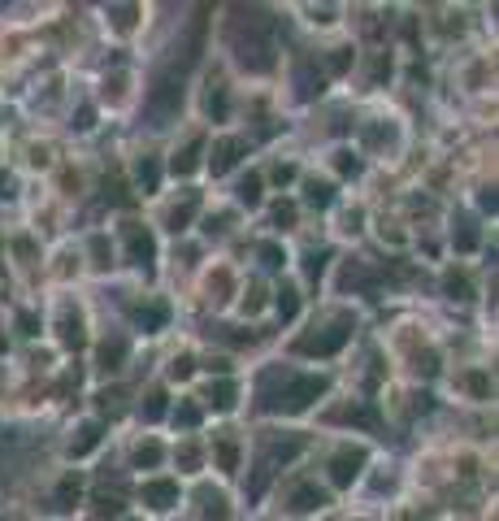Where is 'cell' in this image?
<instances>
[{"mask_svg": "<svg viewBox=\"0 0 499 521\" xmlns=\"http://www.w3.org/2000/svg\"><path fill=\"white\" fill-rule=\"evenodd\" d=\"M61 339H66L70 347L83 344V322H78V318H70V313L61 318Z\"/></svg>", "mask_w": 499, "mask_h": 521, "instance_id": "cell-12", "label": "cell"}, {"mask_svg": "<svg viewBox=\"0 0 499 521\" xmlns=\"http://www.w3.org/2000/svg\"><path fill=\"white\" fill-rule=\"evenodd\" d=\"M244 152H248V144H244V139L226 135V139H218V144H213V152H209V166H213V174H226L235 161H239V157H244Z\"/></svg>", "mask_w": 499, "mask_h": 521, "instance_id": "cell-3", "label": "cell"}, {"mask_svg": "<svg viewBox=\"0 0 499 521\" xmlns=\"http://www.w3.org/2000/svg\"><path fill=\"white\" fill-rule=\"evenodd\" d=\"M209 404H213V409H230V404H235V387H230V382H213V387H209Z\"/></svg>", "mask_w": 499, "mask_h": 521, "instance_id": "cell-8", "label": "cell"}, {"mask_svg": "<svg viewBox=\"0 0 499 521\" xmlns=\"http://www.w3.org/2000/svg\"><path fill=\"white\" fill-rule=\"evenodd\" d=\"M122 356H126V344H122V339H113V344L100 347V365H104V370H118V361H122Z\"/></svg>", "mask_w": 499, "mask_h": 521, "instance_id": "cell-9", "label": "cell"}, {"mask_svg": "<svg viewBox=\"0 0 499 521\" xmlns=\"http://www.w3.org/2000/svg\"><path fill=\"white\" fill-rule=\"evenodd\" d=\"M192 213H196V196H187V204H183V209H174V213H170V226H174V230H183V226L192 222Z\"/></svg>", "mask_w": 499, "mask_h": 521, "instance_id": "cell-19", "label": "cell"}, {"mask_svg": "<svg viewBox=\"0 0 499 521\" xmlns=\"http://www.w3.org/2000/svg\"><path fill=\"white\" fill-rule=\"evenodd\" d=\"M178 422H183V426H196V422H200V413L192 409V404H183V409H178Z\"/></svg>", "mask_w": 499, "mask_h": 521, "instance_id": "cell-27", "label": "cell"}, {"mask_svg": "<svg viewBox=\"0 0 499 521\" xmlns=\"http://www.w3.org/2000/svg\"><path fill=\"white\" fill-rule=\"evenodd\" d=\"M218 465H222L226 473L239 465V444H235V435H222V439H218Z\"/></svg>", "mask_w": 499, "mask_h": 521, "instance_id": "cell-7", "label": "cell"}, {"mask_svg": "<svg viewBox=\"0 0 499 521\" xmlns=\"http://www.w3.org/2000/svg\"><path fill=\"white\" fill-rule=\"evenodd\" d=\"M200 148H204V144H200V139H192V144L183 148V157H174V174H192V170H196V152Z\"/></svg>", "mask_w": 499, "mask_h": 521, "instance_id": "cell-11", "label": "cell"}, {"mask_svg": "<svg viewBox=\"0 0 499 521\" xmlns=\"http://www.w3.org/2000/svg\"><path fill=\"white\" fill-rule=\"evenodd\" d=\"M139 183H144V192H152V187H156V161H148V157L139 161Z\"/></svg>", "mask_w": 499, "mask_h": 521, "instance_id": "cell-22", "label": "cell"}, {"mask_svg": "<svg viewBox=\"0 0 499 521\" xmlns=\"http://www.w3.org/2000/svg\"><path fill=\"white\" fill-rule=\"evenodd\" d=\"M161 413H165V396H161V391H152L148 404H144V418H148V422H156Z\"/></svg>", "mask_w": 499, "mask_h": 521, "instance_id": "cell-21", "label": "cell"}, {"mask_svg": "<svg viewBox=\"0 0 499 521\" xmlns=\"http://www.w3.org/2000/svg\"><path fill=\"white\" fill-rule=\"evenodd\" d=\"M325 496L317 491V487H299L296 491V508H322Z\"/></svg>", "mask_w": 499, "mask_h": 521, "instance_id": "cell-13", "label": "cell"}, {"mask_svg": "<svg viewBox=\"0 0 499 521\" xmlns=\"http://www.w3.org/2000/svg\"><path fill=\"white\" fill-rule=\"evenodd\" d=\"M448 296H456V300L469 296V278H465V274H448Z\"/></svg>", "mask_w": 499, "mask_h": 521, "instance_id": "cell-20", "label": "cell"}, {"mask_svg": "<svg viewBox=\"0 0 499 521\" xmlns=\"http://www.w3.org/2000/svg\"><path fill=\"white\" fill-rule=\"evenodd\" d=\"M361 465H365V452H361V447H343V452L330 461V478H334L339 487H348L352 478L361 473Z\"/></svg>", "mask_w": 499, "mask_h": 521, "instance_id": "cell-4", "label": "cell"}, {"mask_svg": "<svg viewBox=\"0 0 499 521\" xmlns=\"http://www.w3.org/2000/svg\"><path fill=\"white\" fill-rule=\"evenodd\" d=\"M325 261H330V256H325V252H313V256H308V274H313V278H317V274L325 270Z\"/></svg>", "mask_w": 499, "mask_h": 521, "instance_id": "cell-25", "label": "cell"}, {"mask_svg": "<svg viewBox=\"0 0 499 521\" xmlns=\"http://www.w3.org/2000/svg\"><path fill=\"white\" fill-rule=\"evenodd\" d=\"M239 200H244V204H256V200H261V178H256V174H248V178L239 183Z\"/></svg>", "mask_w": 499, "mask_h": 521, "instance_id": "cell-17", "label": "cell"}, {"mask_svg": "<svg viewBox=\"0 0 499 521\" xmlns=\"http://www.w3.org/2000/svg\"><path fill=\"white\" fill-rule=\"evenodd\" d=\"M352 335V318H334V326H325L322 335H304L296 344V352L304 356H330V352H339V347L348 344Z\"/></svg>", "mask_w": 499, "mask_h": 521, "instance_id": "cell-1", "label": "cell"}, {"mask_svg": "<svg viewBox=\"0 0 499 521\" xmlns=\"http://www.w3.org/2000/svg\"><path fill=\"white\" fill-rule=\"evenodd\" d=\"M70 499H78V473H70L57 491V508H70Z\"/></svg>", "mask_w": 499, "mask_h": 521, "instance_id": "cell-15", "label": "cell"}, {"mask_svg": "<svg viewBox=\"0 0 499 521\" xmlns=\"http://www.w3.org/2000/svg\"><path fill=\"white\" fill-rule=\"evenodd\" d=\"M156 461H161V447H156V444H139V447H135V465H139V470H144V465H156Z\"/></svg>", "mask_w": 499, "mask_h": 521, "instance_id": "cell-18", "label": "cell"}, {"mask_svg": "<svg viewBox=\"0 0 499 521\" xmlns=\"http://www.w3.org/2000/svg\"><path fill=\"white\" fill-rule=\"evenodd\" d=\"M261 256H265V265H270V270H278V265L287 261V256H282V252H278L274 244H265V248H261Z\"/></svg>", "mask_w": 499, "mask_h": 521, "instance_id": "cell-24", "label": "cell"}, {"mask_svg": "<svg viewBox=\"0 0 499 521\" xmlns=\"http://www.w3.org/2000/svg\"><path fill=\"white\" fill-rule=\"evenodd\" d=\"M96 439H100V426H83V430H78V439L70 444V452L83 456V452H92V447H96Z\"/></svg>", "mask_w": 499, "mask_h": 521, "instance_id": "cell-10", "label": "cell"}, {"mask_svg": "<svg viewBox=\"0 0 499 521\" xmlns=\"http://www.w3.org/2000/svg\"><path fill=\"white\" fill-rule=\"evenodd\" d=\"M170 373H174V378H187V373H192V356H178L174 365H170Z\"/></svg>", "mask_w": 499, "mask_h": 521, "instance_id": "cell-26", "label": "cell"}, {"mask_svg": "<svg viewBox=\"0 0 499 521\" xmlns=\"http://www.w3.org/2000/svg\"><path fill=\"white\" fill-rule=\"evenodd\" d=\"M330 70H348V49H334V57H330Z\"/></svg>", "mask_w": 499, "mask_h": 521, "instance_id": "cell-28", "label": "cell"}, {"mask_svg": "<svg viewBox=\"0 0 499 521\" xmlns=\"http://www.w3.org/2000/svg\"><path fill=\"white\" fill-rule=\"evenodd\" d=\"M325 391V378H291V387H287V396L274 400V409H282V413H299V409H308V400H317Z\"/></svg>", "mask_w": 499, "mask_h": 521, "instance_id": "cell-2", "label": "cell"}, {"mask_svg": "<svg viewBox=\"0 0 499 521\" xmlns=\"http://www.w3.org/2000/svg\"><path fill=\"white\" fill-rule=\"evenodd\" d=\"M135 322L144 326V330H156V326L165 322V309H135Z\"/></svg>", "mask_w": 499, "mask_h": 521, "instance_id": "cell-14", "label": "cell"}, {"mask_svg": "<svg viewBox=\"0 0 499 521\" xmlns=\"http://www.w3.org/2000/svg\"><path fill=\"white\" fill-rule=\"evenodd\" d=\"M339 170H343V174H356V170H361V166H356V161H352L348 152H339Z\"/></svg>", "mask_w": 499, "mask_h": 521, "instance_id": "cell-29", "label": "cell"}, {"mask_svg": "<svg viewBox=\"0 0 499 521\" xmlns=\"http://www.w3.org/2000/svg\"><path fill=\"white\" fill-rule=\"evenodd\" d=\"M456 244H460V248H474V244H477V235H474V230H469V226H465V230H460V239H456Z\"/></svg>", "mask_w": 499, "mask_h": 521, "instance_id": "cell-30", "label": "cell"}, {"mask_svg": "<svg viewBox=\"0 0 499 521\" xmlns=\"http://www.w3.org/2000/svg\"><path fill=\"white\" fill-rule=\"evenodd\" d=\"M144 504H148V508H156V513L174 508V504H178V482H170V478L144 482Z\"/></svg>", "mask_w": 499, "mask_h": 521, "instance_id": "cell-5", "label": "cell"}, {"mask_svg": "<svg viewBox=\"0 0 499 521\" xmlns=\"http://www.w3.org/2000/svg\"><path fill=\"white\" fill-rule=\"evenodd\" d=\"M126 244H130V256H135L139 265H148L152 256H156V244H152V235H148V230H139V226H130V230H126Z\"/></svg>", "mask_w": 499, "mask_h": 521, "instance_id": "cell-6", "label": "cell"}, {"mask_svg": "<svg viewBox=\"0 0 499 521\" xmlns=\"http://www.w3.org/2000/svg\"><path fill=\"white\" fill-rule=\"evenodd\" d=\"M330 200V187L325 183H308V204H325Z\"/></svg>", "mask_w": 499, "mask_h": 521, "instance_id": "cell-23", "label": "cell"}, {"mask_svg": "<svg viewBox=\"0 0 499 521\" xmlns=\"http://www.w3.org/2000/svg\"><path fill=\"white\" fill-rule=\"evenodd\" d=\"M296 309H299L296 287H282V292H278V313H282V318H296Z\"/></svg>", "mask_w": 499, "mask_h": 521, "instance_id": "cell-16", "label": "cell"}]
</instances>
